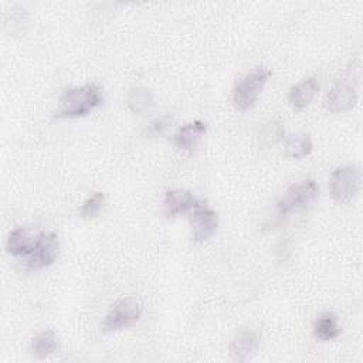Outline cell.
I'll return each mask as SVG.
<instances>
[{"label":"cell","instance_id":"1","mask_svg":"<svg viewBox=\"0 0 363 363\" xmlns=\"http://www.w3.org/2000/svg\"><path fill=\"white\" fill-rule=\"evenodd\" d=\"M104 101L102 91L96 84H86L67 89L58 102L55 118H79L89 113Z\"/></svg>","mask_w":363,"mask_h":363},{"label":"cell","instance_id":"2","mask_svg":"<svg viewBox=\"0 0 363 363\" xmlns=\"http://www.w3.org/2000/svg\"><path fill=\"white\" fill-rule=\"evenodd\" d=\"M271 72L264 68L258 67L244 75L233 89V104L238 111H247L254 106L257 102L264 85L267 84Z\"/></svg>","mask_w":363,"mask_h":363},{"label":"cell","instance_id":"3","mask_svg":"<svg viewBox=\"0 0 363 363\" xmlns=\"http://www.w3.org/2000/svg\"><path fill=\"white\" fill-rule=\"evenodd\" d=\"M330 194L337 203L350 201L360 187V169L356 164L337 167L330 177Z\"/></svg>","mask_w":363,"mask_h":363},{"label":"cell","instance_id":"4","mask_svg":"<svg viewBox=\"0 0 363 363\" xmlns=\"http://www.w3.org/2000/svg\"><path fill=\"white\" fill-rule=\"evenodd\" d=\"M142 315V305L133 296H126L118 301L104 319L102 328L106 332L121 330L132 326Z\"/></svg>","mask_w":363,"mask_h":363},{"label":"cell","instance_id":"5","mask_svg":"<svg viewBox=\"0 0 363 363\" xmlns=\"http://www.w3.org/2000/svg\"><path fill=\"white\" fill-rule=\"evenodd\" d=\"M318 193L319 186L315 180H303L296 184H292L277 203V210L279 214L284 216L299 208H303L316 199Z\"/></svg>","mask_w":363,"mask_h":363},{"label":"cell","instance_id":"6","mask_svg":"<svg viewBox=\"0 0 363 363\" xmlns=\"http://www.w3.org/2000/svg\"><path fill=\"white\" fill-rule=\"evenodd\" d=\"M357 102V85L353 78L339 79L328 92L325 105L330 112H346L354 108Z\"/></svg>","mask_w":363,"mask_h":363},{"label":"cell","instance_id":"7","mask_svg":"<svg viewBox=\"0 0 363 363\" xmlns=\"http://www.w3.org/2000/svg\"><path fill=\"white\" fill-rule=\"evenodd\" d=\"M58 255V237L54 233H41L28 254L27 267L40 269L51 265Z\"/></svg>","mask_w":363,"mask_h":363},{"label":"cell","instance_id":"8","mask_svg":"<svg viewBox=\"0 0 363 363\" xmlns=\"http://www.w3.org/2000/svg\"><path fill=\"white\" fill-rule=\"evenodd\" d=\"M190 223L194 242H204L216 234L218 227V217L214 210L203 207L200 204L193 210L190 216Z\"/></svg>","mask_w":363,"mask_h":363},{"label":"cell","instance_id":"9","mask_svg":"<svg viewBox=\"0 0 363 363\" xmlns=\"http://www.w3.org/2000/svg\"><path fill=\"white\" fill-rule=\"evenodd\" d=\"M199 206V200L187 190H169L163 200V211L166 217H177Z\"/></svg>","mask_w":363,"mask_h":363},{"label":"cell","instance_id":"10","mask_svg":"<svg viewBox=\"0 0 363 363\" xmlns=\"http://www.w3.org/2000/svg\"><path fill=\"white\" fill-rule=\"evenodd\" d=\"M258 347V335L254 329L244 328L230 342V354L235 362H247Z\"/></svg>","mask_w":363,"mask_h":363},{"label":"cell","instance_id":"11","mask_svg":"<svg viewBox=\"0 0 363 363\" xmlns=\"http://www.w3.org/2000/svg\"><path fill=\"white\" fill-rule=\"evenodd\" d=\"M319 89V82L315 77H309L294 85L289 91L288 101L294 111H303L311 105L316 92Z\"/></svg>","mask_w":363,"mask_h":363},{"label":"cell","instance_id":"12","mask_svg":"<svg viewBox=\"0 0 363 363\" xmlns=\"http://www.w3.org/2000/svg\"><path fill=\"white\" fill-rule=\"evenodd\" d=\"M206 129V123L201 121L189 122L179 128L177 133L174 135V145L182 150L191 152L196 149L197 143L204 136Z\"/></svg>","mask_w":363,"mask_h":363},{"label":"cell","instance_id":"13","mask_svg":"<svg viewBox=\"0 0 363 363\" xmlns=\"http://www.w3.org/2000/svg\"><path fill=\"white\" fill-rule=\"evenodd\" d=\"M312 150V140L308 133L296 132L289 136H286L284 142V153L288 157L294 159H302L308 156Z\"/></svg>","mask_w":363,"mask_h":363},{"label":"cell","instance_id":"14","mask_svg":"<svg viewBox=\"0 0 363 363\" xmlns=\"http://www.w3.org/2000/svg\"><path fill=\"white\" fill-rule=\"evenodd\" d=\"M313 333L322 342H328L339 336L340 328L336 315H333L332 312H325L319 315L313 323Z\"/></svg>","mask_w":363,"mask_h":363},{"label":"cell","instance_id":"15","mask_svg":"<svg viewBox=\"0 0 363 363\" xmlns=\"http://www.w3.org/2000/svg\"><path fill=\"white\" fill-rule=\"evenodd\" d=\"M58 349V337L54 330L45 329L38 333L31 342V352L37 357H47Z\"/></svg>","mask_w":363,"mask_h":363},{"label":"cell","instance_id":"16","mask_svg":"<svg viewBox=\"0 0 363 363\" xmlns=\"http://www.w3.org/2000/svg\"><path fill=\"white\" fill-rule=\"evenodd\" d=\"M128 106L138 115L146 113L153 106V94L146 86L133 88L128 95Z\"/></svg>","mask_w":363,"mask_h":363},{"label":"cell","instance_id":"17","mask_svg":"<svg viewBox=\"0 0 363 363\" xmlns=\"http://www.w3.org/2000/svg\"><path fill=\"white\" fill-rule=\"evenodd\" d=\"M33 248V244L30 241V237L26 230L23 228H16L13 230L6 241V250L16 257L20 255H28Z\"/></svg>","mask_w":363,"mask_h":363},{"label":"cell","instance_id":"18","mask_svg":"<svg viewBox=\"0 0 363 363\" xmlns=\"http://www.w3.org/2000/svg\"><path fill=\"white\" fill-rule=\"evenodd\" d=\"M284 138V126L278 119L267 121L258 130V143L261 147H271Z\"/></svg>","mask_w":363,"mask_h":363},{"label":"cell","instance_id":"19","mask_svg":"<svg viewBox=\"0 0 363 363\" xmlns=\"http://www.w3.org/2000/svg\"><path fill=\"white\" fill-rule=\"evenodd\" d=\"M104 201H105V196L104 193H95L94 196H91L82 206H81V210H79V214L81 217L84 218H95L102 206H104Z\"/></svg>","mask_w":363,"mask_h":363},{"label":"cell","instance_id":"20","mask_svg":"<svg viewBox=\"0 0 363 363\" xmlns=\"http://www.w3.org/2000/svg\"><path fill=\"white\" fill-rule=\"evenodd\" d=\"M172 121V116L170 115H164V116H160L157 118L156 121H153L150 123V128H149V135H162L164 132V129L169 126Z\"/></svg>","mask_w":363,"mask_h":363}]
</instances>
